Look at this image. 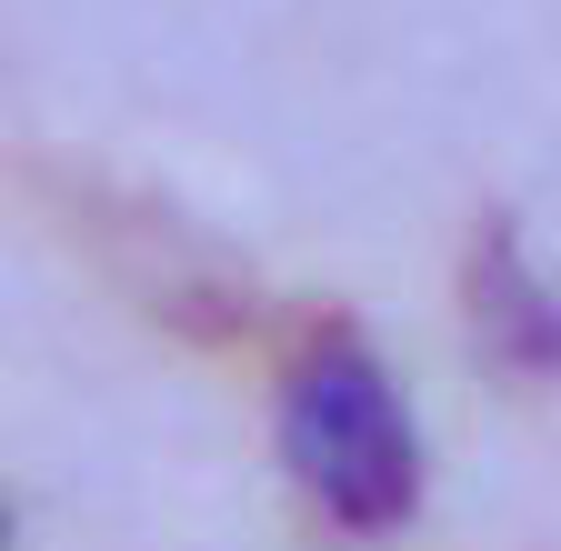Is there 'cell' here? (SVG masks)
<instances>
[{
    "mask_svg": "<svg viewBox=\"0 0 561 551\" xmlns=\"http://www.w3.org/2000/svg\"><path fill=\"white\" fill-rule=\"evenodd\" d=\"M271 441L291 492L351 531V541H381L421 512V422H411V391L391 381L381 341L341 311H311L271 361Z\"/></svg>",
    "mask_w": 561,
    "mask_h": 551,
    "instance_id": "6da1fadb",
    "label": "cell"
},
{
    "mask_svg": "<svg viewBox=\"0 0 561 551\" xmlns=\"http://www.w3.org/2000/svg\"><path fill=\"white\" fill-rule=\"evenodd\" d=\"M461 331L502 381H522V391L561 381V291L512 221H481L461 251Z\"/></svg>",
    "mask_w": 561,
    "mask_h": 551,
    "instance_id": "7a4b0ae2",
    "label": "cell"
},
{
    "mask_svg": "<svg viewBox=\"0 0 561 551\" xmlns=\"http://www.w3.org/2000/svg\"><path fill=\"white\" fill-rule=\"evenodd\" d=\"M0 551H11V502H0Z\"/></svg>",
    "mask_w": 561,
    "mask_h": 551,
    "instance_id": "3957f363",
    "label": "cell"
}]
</instances>
